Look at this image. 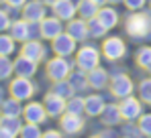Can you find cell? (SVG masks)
<instances>
[{
  "instance_id": "35",
  "label": "cell",
  "mask_w": 151,
  "mask_h": 138,
  "mask_svg": "<svg viewBox=\"0 0 151 138\" xmlns=\"http://www.w3.org/2000/svg\"><path fill=\"white\" fill-rule=\"evenodd\" d=\"M139 132L151 136V114H143L139 118Z\"/></svg>"
},
{
  "instance_id": "11",
  "label": "cell",
  "mask_w": 151,
  "mask_h": 138,
  "mask_svg": "<svg viewBox=\"0 0 151 138\" xmlns=\"http://www.w3.org/2000/svg\"><path fill=\"white\" fill-rule=\"evenodd\" d=\"M59 128H61V132L63 134H68V136H76V134H80L82 132V128H84V120L80 118L78 114H63L59 118Z\"/></svg>"
},
{
  "instance_id": "29",
  "label": "cell",
  "mask_w": 151,
  "mask_h": 138,
  "mask_svg": "<svg viewBox=\"0 0 151 138\" xmlns=\"http://www.w3.org/2000/svg\"><path fill=\"white\" fill-rule=\"evenodd\" d=\"M135 61H137V65L141 69L151 71V47H141L137 57H135Z\"/></svg>"
},
{
  "instance_id": "5",
  "label": "cell",
  "mask_w": 151,
  "mask_h": 138,
  "mask_svg": "<svg viewBox=\"0 0 151 138\" xmlns=\"http://www.w3.org/2000/svg\"><path fill=\"white\" fill-rule=\"evenodd\" d=\"M102 53H104V57H106L108 61H116V59L125 57L127 45H125L123 39L110 37V39H104V43H102Z\"/></svg>"
},
{
  "instance_id": "36",
  "label": "cell",
  "mask_w": 151,
  "mask_h": 138,
  "mask_svg": "<svg viewBox=\"0 0 151 138\" xmlns=\"http://www.w3.org/2000/svg\"><path fill=\"white\" fill-rule=\"evenodd\" d=\"M6 4V10H21L27 4V0H4Z\"/></svg>"
},
{
  "instance_id": "44",
  "label": "cell",
  "mask_w": 151,
  "mask_h": 138,
  "mask_svg": "<svg viewBox=\"0 0 151 138\" xmlns=\"http://www.w3.org/2000/svg\"><path fill=\"white\" fill-rule=\"evenodd\" d=\"M0 120H2V110H0Z\"/></svg>"
},
{
  "instance_id": "14",
  "label": "cell",
  "mask_w": 151,
  "mask_h": 138,
  "mask_svg": "<svg viewBox=\"0 0 151 138\" xmlns=\"http://www.w3.org/2000/svg\"><path fill=\"white\" fill-rule=\"evenodd\" d=\"M43 106H45V110H47V114L51 118H57V116H61L65 112V108H68V104H65V100L61 97V95H57V93L49 92L45 97H43Z\"/></svg>"
},
{
  "instance_id": "7",
  "label": "cell",
  "mask_w": 151,
  "mask_h": 138,
  "mask_svg": "<svg viewBox=\"0 0 151 138\" xmlns=\"http://www.w3.org/2000/svg\"><path fill=\"white\" fill-rule=\"evenodd\" d=\"M23 18L33 24H39L45 18V4L41 0H27V4L21 8Z\"/></svg>"
},
{
  "instance_id": "45",
  "label": "cell",
  "mask_w": 151,
  "mask_h": 138,
  "mask_svg": "<svg viewBox=\"0 0 151 138\" xmlns=\"http://www.w3.org/2000/svg\"><path fill=\"white\" fill-rule=\"evenodd\" d=\"M0 4H4V0H0Z\"/></svg>"
},
{
  "instance_id": "37",
  "label": "cell",
  "mask_w": 151,
  "mask_h": 138,
  "mask_svg": "<svg viewBox=\"0 0 151 138\" xmlns=\"http://www.w3.org/2000/svg\"><path fill=\"white\" fill-rule=\"evenodd\" d=\"M123 2H125V6L129 10H135V12L145 6V0H123Z\"/></svg>"
},
{
  "instance_id": "20",
  "label": "cell",
  "mask_w": 151,
  "mask_h": 138,
  "mask_svg": "<svg viewBox=\"0 0 151 138\" xmlns=\"http://www.w3.org/2000/svg\"><path fill=\"white\" fill-rule=\"evenodd\" d=\"M88 83L94 90H102L108 85V73L102 67H94L92 71H88Z\"/></svg>"
},
{
  "instance_id": "8",
  "label": "cell",
  "mask_w": 151,
  "mask_h": 138,
  "mask_svg": "<svg viewBox=\"0 0 151 138\" xmlns=\"http://www.w3.org/2000/svg\"><path fill=\"white\" fill-rule=\"evenodd\" d=\"M47 110L41 102H29L23 106V120L25 122H33V124H43L47 120Z\"/></svg>"
},
{
  "instance_id": "1",
  "label": "cell",
  "mask_w": 151,
  "mask_h": 138,
  "mask_svg": "<svg viewBox=\"0 0 151 138\" xmlns=\"http://www.w3.org/2000/svg\"><path fill=\"white\" fill-rule=\"evenodd\" d=\"M129 37L133 39H145L151 35V16L149 12H137V14H131L127 18L125 24Z\"/></svg>"
},
{
  "instance_id": "30",
  "label": "cell",
  "mask_w": 151,
  "mask_h": 138,
  "mask_svg": "<svg viewBox=\"0 0 151 138\" xmlns=\"http://www.w3.org/2000/svg\"><path fill=\"white\" fill-rule=\"evenodd\" d=\"M106 31H108V28L100 23V18H98V16H94V18H90V21H88V33H90V37L100 39V37L106 35Z\"/></svg>"
},
{
  "instance_id": "46",
  "label": "cell",
  "mask_w": 151,
  "mask_h": 138,
  "mask_svg": "<svg viewBox=\"0 0 151 138\" xmlns=\"http://www.w3.org/2000/svg\"><path fill=\"white\" fill-rule=\"evenodd\" d=\"M149 8H151V0H149Z\"/></svg>"
},
{
  "instance_id": "31",
  "label": "cell",
  "mask_w": 151,
  "mask_h": 138,
  "mask_svg": "<svg viewBox=\"0 0 151 138\" xmlns=\"http://www.w3.org/2000/svg\"><path fill=\"white\" fill-rule=\"evenodd\" d=\"M19 136H21V138H41V136H43V132L39 130V124L25 122L23 128H21V132H19Z\"/></svg>"
},
{
  "instance_id": "22",
  "label": "cell",
  "mask_w": 151,
  "mask_h": 138,
  "mask_svg": "<svg viewBox=\"0 0 151 138\" xmlns=\"http://www.w3.org/2000/svg\"><path fill=\"white\" fill-rule=\"evenodd\" d=\"M84 104H86V114H90V116H100L102 110L106 108V104H104L102 95H98V93L88 95V97L84 100Z\"/></svg>"
},
{
  "instance_id": "41",
  "label": "cell",
  "mask_w": 151,
  "mask_h": 138,
  "mask_svg": "<svg viewBox=\"0 0 151 138\" xmlns=\"http://www.w3.org/2000/svg\"><path fill=\"white\" fill-rule=\"evenodd\" d=\"M41 2H43V4H53L55 0H41Z\"/></svg>"
},
{
  "instance_id": "47",
  "label": "cell",
  "mask_w": 151,
  "mask_h": 138,
  "mask_svg": "<svg viewBox=\"0 0 151 138\" xmlns=\"http://www.w3.org/2000/svg\"><path fill=\"white\" fill-rule=\"evenodd\" d=\"M147 138H151V136H147Z\"/></svg>"
},
{
  "instance_id": "17",
  "label": "cell",
  "mask_w": 151,
  "mask_h": 138,
  "mask_svg": "<svg viewBox=\"0 0 151 138\" xmlns=\"http://www.w3.org/2000/svg\"><path fill=\"white\" fill-rule=\"evenodd\" d=\"M37 61H33V59H29L25 55H19L17 59H14V73L17 75H21V77H33L35 73H37Z\"/></svg>"
},
{
  "instance_id": "38",
  "label": "cell",
  "mask_w": 151,
  "mask_h": 138,
  "mask_svg": "<svg viewBox=\"0 0 151 138\" xmlns=\"http://www.w3.org/2000/svg\"><path fill=\"white\" fill-rule=\"evenodd\" d=\"M19 134H14L12 130H8V128H4V126H0V138H17Z\"/></svg>"
},
{
  "instance_id": "40",
  "label": "cell",
  "mask_w": 151,
  "mask_h": 138,
  "mask_svg": "<svg viewBox=\"0 0 151 138\" xmlns=\"http://www.w3.org/2000/svg\"><path fill=\"white\" fill-rule=\"evenodd\" d=\"M92 2H96V4H98V6H100V4H106V2H108V0H92Z\"/></svg>"
},
{
  "instance_id": "34",
  "label": "cell",
  "mask_w": 151,
  "mask_h": 138,
  "mask_svg": "<svg viewBox=\"0 0 151 138\" xmlns=\"http://www.w3.org/2000/svg\"><path fill=\"white\" fill-rule=\"evenodd\" d=\"M10 24H12L10 12L0 8V33H8V31H10Z\"/></svg>"
},
{
  "instance_id": "4",
  "label": "cell",
  "mask_w": 151,
  "mask_h": 138,
  "mask_svg": "<svg viewBox=\"0 0 151 138\" xmlns=\"http://www.w3.org/2000/svg\"><path fill=\"white\" fill-rule=\"evenodd\" d=\"M98 61H100V53L94 47H82L76 55V63L82 71H92L94 67H98Z\"/></svg>"
},
{
  "instance_id": "26",
  "label": "cell",
  "mask_w": 151,
  "mask_h": 138,
  "mask_svg": "<svg viewBox=\"0 0 151 138\" xmlns=\"http://www.w3.org/2000/svg\"><path fill=\"white\" fill-rule=\"evenodd\" d=\"M78 12H80L82 18L90 21V18H94V16L98 14V4L92 2V0H82V2L78 4Z\"/></svg>"
},
{
  "instance_id": "23",
  "label": "cell",
  "mask_w": 151,
  "mask_h": 138,
  "mask_svg": "<svg viewBox=\"0 0 151 138\" xmlns=\"http://www.w3.org/2000/svg\"><path fill=\"white\" fill-rule=\"evenodd\" d=\"M0 110H2V116H23L21 100H17V97H12V95L6 97V100H2Z\"/></svg>"
},
{
  "instance_id": "24",
  "label": "cell",
  "mask_w": 151,
  "mask_h": 138,
  "mask_svg": "<svg viewBox=\"0 0 151 138\" xmlns=\"http://www.w3.org/2000/svg\"><path fill=\"white\" fill-rule=\"evenodd\" d=\"M17 51V41L10 33H0V55L10 57Z\"/></svg>"
},
{
  "instance_id": "33",
  "label": "cell",
  "mask_w": 151,
  "mask_h": 138,
  "mask_svg": "<svg viewBox=\"0 0 151 138\" xmlns=\"http://www.w3.org/2000/svg\"><path fill=\"white\" fill-rule=\"evenodd\" d=\"M139 97H141V102L151 104V79H143L139 83Z\"/></svg>"
},
{
  "instance_id": "19",
  "label": "cell",
  "mask_w": 151,
  "mask_h": 138,
  "mask_svg": "<svg viewBox=\"0 0 151 138\" xmlns=\"http://www.w3.org/2000/svg\"><path fill=\"white\" fill-rule=\"evenodd\" d=\"M100 120L102 124H106V126H116L121 120H123V114H121V108L116 106V104H108L104 110H102L100 114Z\"/></svg>"
},
{
  "instance_id": "43",
  "label": "cell",
  "mask_w": 151,
  "mask_h": 138,
  "mask_svg": "<svg viewBox=\"0 0 151 138\" xmlns=\"http://www.w3.org/2000/svg\"><path fill=\"white\" fill-rule=\"evenodd\" d=\"M90 138H104L102 134H94V136H90Z\"/></svg>"
},
{
  "instance_id": "28",
  "label": "cell",
  "mask_w": 151,
  "mask_h": 138,
  "mask_svg": "<svg viewBox=\"0 0 151 138\" xmlns=\"http://www.w3.org/2000/svg\"><path fill=\"white\" fill-rule=\"evenodd\" d=\"M12 73H14V61L6 55H0V81L10 79Z\"/></svg>"
},
{
  "instance_id": "25",
  "label": "cell",
  "mask_w": 151,
  "mask_h": 138,
  "mask_svg": "<svg viewBox=\"0 0 151 138\" xmlns=\"http://www.w3.org/2000/svg\"><path fill=\"white\" fill-rule=\"evenodd\" d=\"M86 71H72L70 75H68V81L74 85L76 92H82V90H86V87H90V83H88V75H84Z\"/></svg>"
},
{
  "instance_id": "9",
  "label": "cell",
  "mask_w": 151,
  "mask_h": 138,
  "mask_svg": "<svg viewBox=\"0 0 151 138\" xmlns=\"http://www.w3.org/2000/svg\"><path fill=\"white\" fill-rule=\"evenodd\" d=\"M110 93L114 97H127V95H131L133 93V81H131V77L125 75V73L114 75L112 81H110Z\"/></svg>"
},
{
  "instance_id": "42",
  "label": "cell",
  "mask_w": 151,
  "mask_h": 138,
  "mask_svg": "<svg viewBox=\"0 0 151 138\" xmlns=\"http://www.w3.org/2000/svg\"><path fill=\"white\" fill-rule=\"evenodd\" d=\"M110 4H119V2H123V0H108Z\"/></svg>"
},
{
  "instance_id": "12",
  "label": "cell",
  "mask_w": 151,
  "mask_h": 138,
  "mask_svg": "<svg viewBox=\"0 0 151 138\" xmlns=\"http://www.w3.org/2000/svg\"><path fill=\"white\" fill-rule=\"evenodd\" d=\"M8 33L14 37L17 43H25L29 39H33V23H29L25 18H17V21H12Z\"/></svg>"
},
{
  "instance_id": "39",
  "label": "cell",
  "mask_w": 151,
  "mask_h": 138,
  "mask_svg": "<svg viewBox=\"0 0 151 138\" xmlns=\"http://www.w3.org/2000/svg\"><path fill=\"white\" fill-rule=\"evenodd\" d=\"M41 138H61V134H59L57 130H47V132H43Z\"/></svg>"
},
{
  "instance_id": "10",
  "label": "cell",
  "mask_w": 151,
  "mask_h": 138,
  "mask_svg": "<svg viewBox=\"0 0 151 138\" xmlns=\"http://www.w3.org/2000/svg\"><path fill=\"white\" fill-rule=\"evenodd\" d=\"M61 18L57 16H45L41 23H39V35L47 41H53L57 35H61Z\"/></svg>"
},
{
  "instance_id": "6",
  "label": "cell",
  "mask_w": 151,
  "mask_h": 138,
  "mask_svg": "<svg viewBox=\"0 0 151 138\" xmlns=\"http://www.w3.org/2000/svg\"><path fill=\"white\" fill-rule=\"evenodd\" d=\"M51 49H53V53L59 55V57H70L76 51V39L70 33H61V35H57V37L51 41Z\"/></svg>"
},
{
  "instance_id": "21",
  "label": "cell",
  "mask_w": 151,
  "mask_h": 138,
  "mask_svg": "<svg viewBox=\"0 0 151 138\" xmlns=\"http://www.w3.org/2000/svg\"><path fill=\"white\" fill-rule=\"evenodd\" d=\"M98 18H100V23L110 31V28H114L116 23H119V12L114 10V8H110V6H102L98 8V14H96Z\"/></svg>"
},
{
  "instance_id": "2",
  "label": "cell",
  "mask_w": 151,
  "mask_h": 138,
  "mask_svg": "<svg viewBox=\"0 0 151 138\" xmlns=\"http://www.w3.org/2000/svg\"><path fill=\"white\" fill-rule=\"evenodd\" d=\"M8 93H10L12 97L21 100V102H27V100H31V97L37 93V85L31 81V77H21V75H17V77L8 83Z\"/></svg>"
},
{
  "instance_id": "3",
  "label": "cell",
  "mask_w": 151,
  "mask_h": 138,
  "mask_svg": "<svg viewBox=\"0 0 151 138\" xmlns=\"http://www.w3.org/2000/svg\"><path fill=\"white\" fill-rule=\"evenodd\" d=\"M45 67H47V77H49L51 81L68 79V75L72 73V63L65 57H59V55H55L53 59H49Z\"/></svg>"
},
{
  "instance_id": "18",
  "label": "cell",
  "mask_w": 151,
  "mask_h": 138,
  "mask_svg": "<svg viewBox=\"0 0 151 138\" xmlns=\"http://www.w3.org/2000/svg\"><path fill=\"white\" fill-rule=\"evenodd\" d=\"M68 33L74 37L76 41H84L86 37H90L88 21L86 18H72V21H68Z\"/></svg>"
},
{
  "instance_id": "27",
  "label": "cell",
  "mask_w": 151,
  "mask_h": 138,
  "mask_svg": "<svg viewBox=\"0 0 151 138\" xmlns=\"http://www.w3.org/2000/svg\"><path fill=\"white\" fill-rule=\"evenodd\" d=\"M51 92L57 93V95H61L63 100H70V97H72V95L76 93V90H74V85H72L70 81L61 79V81H55V85L51 87Z\"/></svg>"
},
{
  "instance_id": "32",
  "label": "cell",
  "mask_w": 151,
  "mask_h": 138,
  "mask_svg": "<svg viewBox=\"0 0 151 138\" xmlns=\"http://www.w3.org/2000/svg\"><path fill=\"white\" fill-rule=\"evenodd\" d=\"M70 114H84L86 112V104H84V97H70L68 102V108H65Z\"/></svg>"
},
{
  "instance_id": "13",
  "label": "cell",
  "mask_w": 151,
  "mask_h": 138,
  "mask_svg": "<svg viewBox=\"0 0 151 138\" xmlns=\"http://www.w3.org/2000/svg\"><path fill=\"white\" fill-rule=\"evenodd\" d=\"M45 53H47V51H45L43 43L37 41V39H29V41H25L23 47H21V55H25V57L37 61V63H41V61L45 59Z\"/></svg>"
},
{
  "instance_id": "15",
  "label": "cell",
  "mask_w": 151,
  "mask_h": 138,
  "mask_svg": "<svg viewBox=\"0 0 151 138\" xmlns=\"http://www.w3.org/2000/svg\"><path fill=\"white\" fill-rule=\"evenodd\" d=\"M51 8H53V14L57 18H61V21H72L74 14L78 12V6L72 0H55L51 4Z\"/></svg>"
},
{
  "instance_id": "16",
  "label": "cell",
  "mask_w": 151,
  "mask_h": 138,
  "mask_svg": "<svg viewBox=\"0 0 151 138\" xmlns=\"http://www.w3.org/2000/svg\"><path fill=\"white\" fill-rule=\"evenodd\" d=\"M119 108H121V114H123L125 120H135V118L141 116V102L135 100V97H131V95L123 97V102L119 104Z\"/></svg>"
}]
</instances>
